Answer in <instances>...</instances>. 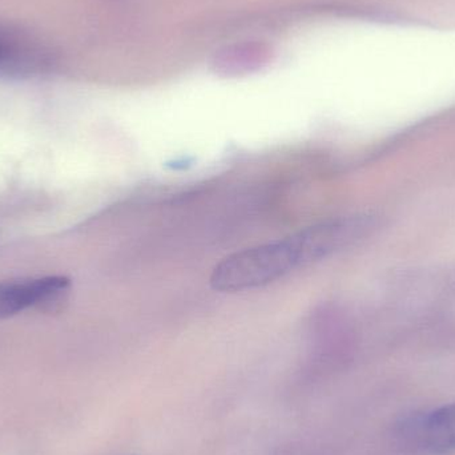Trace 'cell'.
<instances>
[{
	"label": "cell",
	"instance_id": "cell-1",
	"mask_svg": "<svg viewBox=\"0 0 455 455\" xmlns=\"http://www.w3.org/2000/svg\"><path fill=\"white\" fill-rule=\"evenodd\" d=\"M368 228L365 218L331 219L286 237L243 249L213 267L211 286L232 293L269 285L342 251L365 235Z\"/></svg>",
	"mask_w": 455,
	"mask_h": 455
},
{
	"label": "cell",
	"instance_id": "cell-2",
	"mask_svg": "<svg viewBox=\"0 0 455 455\" xmlns=\"http://www.w3.org/2000/svg\"><path fill=\"white\" fill-rule=\"evenodd\" d=\"M71 283L63 275L29 278L0 283V321L13 317L34 307L60 301L69 291Z\"/></svg>",
	"mask_w": 455,
	"mask_h": 455
},
{
	"label": "cell",
	"instance_id": "cell-3",
	"mask_svg": "<svg viewBox=\"0 0 455 455\" xmlns=\"http://www.w3.org/2000/svg\"><path fill=\"white\" fill-rule=\"evenodd\" d=\"M401 437L432 454L455 451V403L413 417L401 427Z\"/></svg>",
	"mask_w": 455,
	"mask_h": 455
},
{
	"label": "cell",
	"instance_id": "cell-4",
	"mask_svg": "<svg viewBox=\"0 0 455 455\" xmlns=\"http://www.w3.org/2000/svg\"><path fill=\"white\" fill-rule=\"evenodd\" d=\"M0 53H2V52H0Z\"/></svg>",
	"mask_w": 455,
	"mask_h": 455
}]
</instances>
